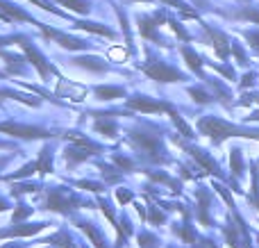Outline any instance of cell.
<instances>
[{
  "instance_id": "cell-1",
  "label": "cell",
  "mask_w": 259,
  "mask_h": 248,
  "mask_svg": "<svg viewBox=\"0 0 259 248\" xmlns=\"http://www.w3.org/2000/svg\"><path fill=\"white\" fill-rule=\"evenodd\" d=\"M198 128L202 130V135H209L211 139H214V144H221V141L228 139V137H259V132H246V130H241V128H234V126H230L228 121L216 118V116L200 118Z\"/></svg>"
},
{
  "instance_id": "cell-2",
  "label": "cell",
  "mask_w": 259,
  "mask_h": 248,
  "mask_svg": "<svg viewBox=\"0 0 259 248\" xmlns=\"http://www.w3.org/2000/svg\"><path fill=\"white\" fill-rule=\"evenodd\" d=\"M141 71L150 80H157V82H182L184 80V75L175 66H170L166 62H157V59H150L148 64H143Z\"/></svg>"
},
{
  "instance_id": "cell-3",
  "label": "cell",
  "mask_w": 259,
  "mask_h": 248,
  "mask_svg": "<svg viewBox=\"0 0 259 248\" xmlns=\"http://www.w3.org/2000/svg\"><path fill=\"white\" fill-rule=\"evenodd\" d=\"M16 41H18V44H21V48L25 50V55H27V59H30V64L36 68V71H39V75L44 77V80H46V77H50V75H53V73H55V68L50 66V64H48V59H46L44 55H41L39 50H36L34 46H32L30 41L25 39V36H21V34H18V36H16Z\"/></svg>"
},
{
  "instance_id": "cell-4",
  "label": "cell",
  "mask_w": 259,
  "mask_h": 248,
  "mask_svg": "<svg viewBox=\"0 0 259 248\" xmlns=\"http://www.w3.org/2000/svg\"><path fill=\"white\" fill-rule=\"evenodd\" d=\"M0 132H9L14 137H23V139H44L48 137V130L41 128H32V126H18V123H0Z\"/></svg>"
},
{
  "instance_id": "cell-5",
  "label": "cell",
  "mask_w": 259,
  "mask_h": 248,
  "mask_svg": "<svg viewBox=\"0 0 259 248\" xmlns=\"http://www.w3.org/2000/svg\"><path fill=\"white\" fill-rule=\"evenodd\" d=\"M41 30H44V34L46 36H50V39H55L62 48H66V50H89L91 46L87 44V41H82V39H73V36H68V34H62V32H57V30H50V27H46L44 23H41Z\"/></svg>"
},
{
  "instance_id": "cell-6",
  "label": "cell",
  "mask_w": 259,
  "mask_h": 248,
  "mask_svg": "<svg viewBox=\"0 0 259 248\" xmlns=\"http://www.w3.org/2000/svg\"><path fill=\"white\" fill-rule=\"evenodd\" d=\"M127 107L139 109V112H143V114H157V112H168L170 105L159 103V100H150V98H146V96H137V98L127 100Z\"/></svg>"
},
{
  "instance_id": "cell-7",
  "label": "cell",
  "mask_w": 259,
  "mask_h": 248,
  "mask_svg": "<svg viewBox=\"0 0 259 248\" xmlns=\"http://www.w3.org/2000/svg\"><path fill=\"white\" fill-rule=\"evenodd\" d=\"M164 21L161 14H152V16H139L137 23H139V32H141L143 39H150V41H159V34H157V27L159 23Z\"/></svg>"
},
{
  "instance_id": "cell-8",
  "label": "cell",
  "mask_w": 259,
  "mask_h": 248,
  "mask_svg": "<svg viewBox=\"0 0 259 248\" xmlns=\"http://www.w3.org/2000/svg\"><path fill=\"white\" fill-rule=\"evenodd\" d=\"M71 205H77V198L75 196H68L66 191H50L48 196V210H55V212H68L73 210Z\"/></svg>"
},
{
  "instance_id": "cell-9",
  "label": "cell",
  "mask_w": 259,
  "mask_h": 248,
  "mask_svg": "<svg viewBox=\"0 0 259 248\" xmlns=\"http://www.w3.org/2000/svg\"><path fill=\"white\" fill-rule=\"evenodd\" d=\"M207 34H209L216 55H219L221 59H228V55L232 53V44L228 41V36H225L223 32H219V30H211V27H207Z\"/></svg>"
},
{
  "instance_id": "cell-10",
  "label": "cell",
  "mask_w": 259,
  "mask_h": 248,
  "mask_svg": "<svg viewBox=\"0 0 259 248\" xmlns=\"http://www.w3.org/2000/svg\"><path fill=\"white\" fill-rule=\"evenodd\" d=\"M57 94H59V96H64V98H71L73 103H80V100H84L87 89H84V87H80V85H73V82L62 80V77H59Z\"/></svg>"
},
{
  "instance_id": "cell-11",
  "label": "cell",
  "mask_w": 259,
  "mask_h": 248,
  "mask_svg": "<svg viewBox=\"0 0 259 248\" xmlns=\"http://www.w3.org/2000/svg\"><path fill=\"white\" fill-rule=\"evenodd\" d=\"M0 12H5L9 18H14V21H25V23H32V25L41 27L39 21H34V18L30 16V14H25L21 7H16L14 3H7V0H0Z\"/></svg>"
},
{
  "instance_id": "cell-12",
  "label": "cell",
  "mask_w": 259,
  "mask_h": 248,
  "mask_svg": "<svg viewBox=\"0 0 259 248\" xmlns=\"http://www.w3.org/2000/svg\"><path fill=\"white\" fill-rule=\"evenodd\" d=\"M46 228V223H34V226H14L9 230H0V239L3 237H30V235H36Z\"/></svg>"
},
{
  "instance_id": "cell-13",
  "label": "cell",
  "mask_w": 259,
  "mask_h": 248,
  "mask_svg": "<svg viewBox=\"0 0 259 248\" xmlns=\"http://www.w3.org/2000/svg\"><path fill=\"white\" fill-rule=\"evenodd\" d=\"M75 27L77 30H87V32H94V34H100V36H116L114 34V30H109V27L100 25V23H91V21H75Z\"/></svg>"
},
{
  "instance_id": "cell-14",
  "label": "cell",
  "mask_w": 259,
  "mask_h": 248,
  "mask_svg": "<svg viewBox=\"0 0 259 248\" xmlns=\"http://www.w3.org/2000/svg\"><path fill=\"white\" fill-rule=\"evenodd\" d=\"M123 87H96V96L100 100H114V98H123Z\"/></svg>"
},
{
  "instance_id": "cell-15",
  "label": "cell",
  "mask_w": 259,
  "mask_h": 248,
  "mask_svg": "<svg viewBox=\"0 0 259 248\" xmlns=\"http://www.w3.org/2000/svg\"><path fill=\"white\" fill-rule=\"evenodd\" d=\"M182 57L187 59L189 68H193V71H196V73H200V71H202V59H200V55H196V53H193V48H189V46H184V48H182Z\"/></svg>"
},
{
  "instance_id": "cell-16",
  "label": "cell",
  "mask_w": 259,
  "mask_h": 248,
  "mask_svg": "<svg viewBox=\"0 0 259 248\" xmlns=\"http://www.w3.org/2000/svg\"><path fill=\"white\" fill-rule=\"evenodd\" d=\"M75 64L82 68H89V71H105V62L100 57H77Z\"/></svg>"
},
{
  "instance_id": "cell-17",
  "label": "cell",
  "mask_w": 259,
  "mask_h": 248,
  "mask_svg": "<svg viewBox=\"0 0 259 248\" xmlns=\"http://www.w3.org/2000/svg\"><path fill=\"white\" fill-rule=\"evenodd\" d=\"M89 155H94V153H91V150H87V148H82V146H75V148H66V162L77 164V162H82V159H87Z\"/></svg>"
},
{
  "instance_id": "cell-18",
  "label": "cell",
  "mask_w": 259,
  "mask_h": 248,
  "mask_svg": "<svg viewBox=\"0 0 259 248\" xmlns=\"http://www.w3.org/2000/svg\"><path fill=\"white\" fill-rule=\"evenodd\" d=\"M36 171H39V173H50V171H53V157H50V148H48V146H44V150H41L39 162H36Z\"/></svg>"
},
{
  "instance_id": "cell-19",
  "label": "cell",
  "mask_w": 259,
  "mask_h": 248,
  "mask_svg": "<svg viewBox=\"0 0 259 248\" xmlns=\"http://www.w3.org/2000/svg\"><path fill=\"white\" fill-rule=\"evenodd\" d=\"M189 153H191L193 157H196L198 162L202 164V167H207V171H209V173H219V167H216V162H211V159L207 157V155H202V150H196V148H191V150H189Z\"/></svg>"
},
{
  "instance_id": "cell-20",
  "label": "cell",
  "mask_w": 259,
  "mask_h": 248,
  "mask_svg": "<svg viewBox=\"0 0 259 248\" xmlns=\"http://www.w3.org/2000/svg\"><path fill=\"white\" fill-rule=\"evenodd\" d=\"M62 5H66L68 9H73V12H77V14H89V3L87 0H59Z\"/></svg>"
},
{
  "instance_id": "cell-21",
  "label": "cell",
  "mask_w": 259,
  "mask_h": 248,
  "mask_svg": "<svg viewBox=\"0 0 259 248\" xmlns=\"http://www.w3.org/2000/svg\"><path fill=\"white\" fill-rule=\"evenodd\" d=\"M168 114H170V116H173V121H175V126H178V128H180V132H182V135H184V137H187V139H191V137H193V130H191V128H189V126H187V123H184V121H182V116H180V114H178V112H175V109H173V107H170V109H168Z\"/></svg>"
},
{
  "instance_id": "cell-22",
  "label": "cell",
  "mask_w": 259,
  "mask_h": 248,
  "mask_svg": "<svg viewBox=\"0 0 259 248\" xmlns=\"http://www.w3.org/2000/svg\"><path fill=\"white\" fill-rule=\"evenodd\" d=\"M96 130H98L100 135L109 137V139H114V137H116V126H114L112 121H96Z\"/></svg>"
},
{
  "instance_id": "cell-23",
  "label": "cell",
  "mask_w": 259,
  "mask_h": 248,
  "mask_svg": "<svg viewBox=\"0 0 259 248\" xmlns=\"http://www.w3.org/2000/svg\"><path fill=\"white\" fill-rule=\"evenodd\" d=\"M80 228L91 237V241H94V246H96V248H105L103 239H100V235H98V230H94V226H91V223H80Z\"/></svg>"
},
{
  "instance_id": "cell-24",
  "label": "cell",
  "mask_w": 259,
  "mask_h": 248,
  "mask_svg": "<svg viewBox=\"0 0 259 248\" xmlns=\"http://www.w3.org/2000/svg\"><path fill=\"white\" fill-rule=\"evenodd\" d=\"M161 3H168V5H173L175 9H180V12L184 14V16H191V18H198V14L193 12V9H189V5L184 3V0H161Z\"/></svg>"
},
{
  "instance_id": "cell-25",
  "label": "cell",
  "mask_w": 259,
  "mask_h": 248,
  "mask_svg": "<svg viewBox=\"0 0 259 248\" xmlns=\"http://www.w3.org/2000/svg\"><path fill=\"white\" fill-rule=\"evenodd\" d=\"M230 164H232V173H234V176H241L243 159H241V150H239V148H234V150H232V157H230Z\"/></svg>"
},
{
  "instance_id": "cell-26",
  "label": "cell",
  "mask_w": 259,
  "mask_h": 248,
  "mask_svg": "<svg viewBox=\"0 0 259 248\" xmlns=\"http://www.w3.org/2000/svg\"><path fill=\"white\" fill-rule=\"evenodd\" d=\"M157 244H159V239L155 235H150V232H141L139 235V246L141 248H155Z\"/></svg>"
},
{
  "instance_id": "cell-27",
  "label": "cell",
  "mask_w": 259,
  "mask_h": 248,
  "mask_svg": "<svg viewBox=\"0 0 259 248\" xmlns=\"http://www.w3.org/2000/svg\"><path fill=\"white\" fill-rule=\"evenodd\" d=\"M189 96H193V100H196V103H209L211 100V96L207 94V91H202V89H196V87H191V89H189Z\"/></svg>"
},
{
  "instance_id": "cell-28",
  "label": "cell",
  "mask_w": 259,
  "mask_h": 248,
  "mask_svg": "<svg viewBox=\"0 0 259 248\" xmlns=\"http://www.w3.org/2000/svg\"><path fill=\"white\" fill-rule=\"evenodd\" d=\"M30 3H34L39 9H44V12H50V14H57V16H64L62 12H59L57 7H53V5L48 3V0H30Z\"/></svg>"
},
{
  "instance_id": "cell-29",
  "label": "cell",
  "mask_w": 259,
  "mask_h": 248,
  "mask_svg": "<svg viewBox=\"0 0 259 248\" xmlns=\"http://www.w3.org/2000/svg\"><path fill=\"white\" fill-rule=\"evenodd\" d=\"M239 18H246V21H252L259 25V9H243V12L237 14Z\"/></svg>"
},
{
  "instance_id": "cell-30",
  "label": "cell",
  "mask_w": 259,
  "mask_h": 248,
  "mask_svg": "<svg viewBox=\"0 0 259 248\" xmlns=\"http://www.w3.org/2000/svg\"><path fill=\"white\" fill-rule=\"evenodd\" d=\"M34 171H36V162H34V164H25V167L21 169V171H16V173H14V176H12V180H18V178L32 176V173H34Z\"/></svg>"
},
{
  "instance_id": "cell-31",
  "label": "cell",
  "mask_w": 259,
  "mask_h": 248,
  "mask_svg": "<svg viewBox=\"0 0 259 248\" xmlns=\"http://www.w3.org/2000/svg\"><path fill=\"white\" fill-rule=\"evenodd\" d=\"M168 25L173 27V32H175V34H178V36H180V39H182V41H189V34H187V32H184V27L180 25L178 21H168Z\"/></svg>"
},
{
  "instance_id": "cell-32",
  "label": "cell",
  "mask_w": 259,
  "mask_h": 248,
  "mask_svg": "<svg viewBox=\"0 0 259 248\" xmlns=\"http://www.w3.org/2000/svg\"><path fill=\"white\" fill-rule=\"evenodd\" d=\"M114 162H116L121 169H127V171H130V169H134V162H132V159L121 157V155H116V157H114Z\"/></svg>"
},
{
  "instance_id": "cell-33",
  "label": "cell",
  "mask_w": 259,
  "mask_h": 248,
  "mask_svg": "<svg viewBox=\"0 0 259 248\" xmlns=\"http://www.w3.org/2000/svg\"><path fill=\"white\" fill-rule=\"evenodd\" d=\"M246 39H248V44L259 53V32H246Z\"/></svg>"
},
{
  "instance_id": "cell-34",
  "label": "cell",
  "mask_w": 259,
  "mask_h": 248,
  "mask_svg": "<svg viewBox=\"0 0 259 248\" xmlns=\"http://www.w3.org/2000/svg\"><path fill=\"white\" fill-rule=\"evenodd\" d=\"M30 212H32L30 208H25V205H21V208H18L16 212H14V221H21V219H25Z\"/></svg>"
},
{
  "instance_id": "cell-35",
  "label": "cell",
  "mask_w": 259,
  "mask_h": 248,
  "mask_svg": "<svg viewBox=\"0 0 259 248\" xmlns=\"http://www.w3.org/2000/svg\"><path fill=\"white\" fill-rule=\"evenodd\" d=\"M232 53H234V57H237V59H239V62H241V64H248V59H246V53H243V50L239 48L237 44H232Z\"/></svg>"
},
{
  "instance_id": "cell-36",
  "label": "cell",
  "mask_w": 259,
  "mask_h": 248,
  "mask_svg": "<svg viewBox=\"0 0 259 248\" xmlns=\"http://www.w3.org/2000/svg\"><path fill=\"white\" fill-rule=\"evenodd\" d=\"M180 235H182L184 237V239H187L189 241V244H193V241H196V235H193V232H191V228H182V230H180Z\"/></svg>"
},
{
  "instance_id": "cell-37",
  "label": "cell",
  "mask_w": 259,
  "mask_h": 248,
  "mask_svg": "<svg viewBox=\"0 0 259 248\" xmlns=\"http://www.w3.org/2000/svg\"><path fill=\"white\" fill-rule=\"evenodd\" d=\"M150 221H152V223H161V221H164V214L157 212L155 208H150Z\"/></svg>"
},
{
  "instance_id": "cell-38",
  "label": "cell",
  "mask_w": 259,
  "mask_h": 248,
  "mask_svg": "<svg viewBox=\"0 0 259 248\" xmlns=\"http://www.w3.org/2000/svg\"><path fill=\"white\" fill-rule=\"evenodd\" d=\"M80 187L91 189V191H100V189H103V185H98V182H80Z\"/></svg>"
},
{
  "instance_id": "cell-39",
  "label": "cell",
  "mask_w": 259,
  "mask_h": 248,
  "mask_svg": "<svg viewBox=\"0 0 259 248\" xmlns=\"http://www.w3.org/2000/svg\"><path fill=\"white\" fill-rule=\"evenodd\" d=\"M116 198H118V203H130V200H132V194H130V191H118Z\"/></svg>"
},
{
  "instance_id": "cell-40",
  "label": "cell",
  "mask_w": 259,
  "mask_h": 248,
  "mask_svg": "<svg viewBox=\"0 0 259 248\" xmlns=\"http://www.w3.org/2000/svg\"><path fill=\"white\" fill-rule=\"evenodd\" d=\"M16 41V36H0V53H3V46H9Z\"/></svg>"
},
{
  "instance_id": "cell-41",
  "label": "cell",
  "mask_w": 259,
  "mask_h": 248,
  "mask_svg": "<svg viewBox=\"0 0 259 248\" xmlns=\"http://www.w3.org/2000/svg\"><path fill=\"white\" fill-rule=\"evenodd\" d=\"M252 80H255V75H252V73H250V75H246V77H243V82H241V85H243V87H250V85H252Z\"/></svg>"
},
{
  "instance_id": "cell-42",
  "label": "cell",
  "mask_w": 259,
  "mask_h": 248,
  "mask_svg": "<svg viewBox=\"0 0 259 248\" xmlns=\"http://www.w3.org/2000/svg\"><path fill=\"white\" fill-rule=\"evenodd\" d=\"M137 3H150V0H137Z\"/></svg>"
},
{
  "instance_id": "cell-43",
  "label": "cell",
  "mask_w": 259,
  "mask_h": 248,
  "mask_svg": "<svg viewBox=\"0 0 259 248\" xmlns=\"http://www.w3.org/2000/svg\"><path fill=\"white\" fill-rule=\"evenodd\" d=\"M196 3H198V5H202V3H205V0H196Z\"/></svg>"
},
{
  "instance_id": "cell-44",
  "label": "cell",
  "mask_w": 259,
  "mask_h": 248,
  "mask_svg": "<svg viewBox=\"0 0 259 248\" xmlns=\"http://www.w3.org/2000/svg\"><path fill=\"white\" fill-rule=\"evenodd\" d=\"M7 248H21V246H7Z\"/></svg>"
}]
</instances>
